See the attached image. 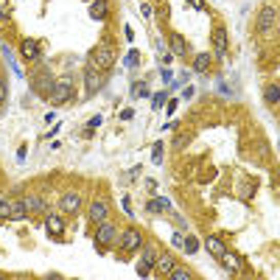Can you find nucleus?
I'll return each mask as SVG.
<instances>
[{
    "instance_id": "f257e3e1",
    "label": "nucleus",
    "mask_w": 280,
    "mask_h": 280,
    "mask_svg": "<svg viewBox=\"0 0 280 280\" xmlns=\"http://www.w3.org/2000/svg\"><path fill=\"white\" fill-rule=\"evenodd\" d=\"M112 62H115V51H112L110 45H95L93 53H90V70H98V73H106V70L112 68Z\"/></svg>"
},
{
    "instance_id": "f03ea898",
    "label": "nucleus",
    "mask_w": 280,
    "mask_h": 280,
    "mask_svg": "<svg viewBox=\"0 0 280 280\" xmlns=\"http://www.w3.org/2000/svg\"><path fill=\"white\" fill-rule=\"evenodd\" d=\"M118 241V227L112 222H98V230H95V247L98 249H106V247H112V244Z\"/></svg>"
},
{
    "instance_id": "7ed1b4c3",
    "label": "nucleus",
    "mask_w": 280,
    "mask_h": 280,
    "mask_svg": "<svg viewBox=\"0 0 280 280\" xmlns=\"http://www.w3.org/2000/svg\"><path fill=\"white\" fill-rule=\"evenodd\" d=\"M277 28V9L275 6H264L261 9V14H258V34H269V31H275Z\"/></svg>"
},
{
    "instance_id": "20e7f679",
    "label": "nucleus",
    "mask_w": 280,
    "mask_h": 280,
    "mask_svg": "<svg viewBox=\"0 0 280 280\" xmlns=\"http://www.w3.org/2000/svg\"><path fill=\"white\" fill-rule=\"evenodd\" d=\"M118 244H121L123 252H138V249L143 247V235H140V230H135V227L123 230V233L118 235Z\"/></svg>"
},
{
    "instance_id": "39448f33",
    "label": "nucleus",
    "mask_w": 280,
    "mask_h": 280,
    "mask_svg": "<svg viewBox=\"0 0 280 280\" xmlns=\"http://www.w3.org/2000/svg\"><path fill=\"white\" fill-rule=\"evenodd\" d=\"M70 95H73V84H70V79H59L56 84H53V90H51V104L53 106H62L64 101H70Z\"/></svg>"
},
{
    "instance_id": "423d86ee",
    "label": "nucleus",
    "mask_w": 280,
    "mask_h": 280,
    "mask_svg": "<svg viewBox=\"0 0 280 280\" xmlns=\"http://www.w3.org/2000/svg\"><path fill=\"white\" fill-rule=\"evenodd\" d=\"M53 84H56V81H53L48 73H37V76L31 79V90L37 93V95H42V98H45V95H51Z\"/></svg>"
},
{
    "instance_id": "0eeeda50",
    "label": "nucleus",
    "mask_w": 280,
    "mask_h": 280,
    "mask_svg": "<svg viewBox=\"0 0 280 280\" xmlns=\"http://www.w3.org/2000/svg\"><path fill=\"white\" fill-rule=\"evenodd\" d=\"M104 81H106V73H98V70H87V76H84V90L87 95H95L104 87Z\"/></svg>"
},
{
    "instance_id": "6e6552de",
    "label": "nucleus",
    "mask_w": 280,
    "mask_h": 280,
    "mask_svg": "<svg viewBox=\"0 0 280 280\" xmlns=\"http://www.w3.org/2000/svg\"><path fill=\"white\" fill-rule=\"evenodd\" d=\"M177 266V261H174V255H168V252H157V258H154V269H157V275H163V277H168V272Z\"/></svg>"
},
{
    "instance_id": "1a4fd4ad",
    "label": "nucleus",
    "mask_w": 280,
    "mask_h": 280,
    "mask_svg": "<svg viewBox=\"0 0 280 280\" xmlns=\"http://www.w3.org/2000/svg\"><path fill=\"white\" fill-rule=\"evenodd\" d=\"M219 261H222V266L230 272V275H238V272L244 269V266H241V258H238L235 252H230V249H224V255H222Z\"/></svg>"
},
{
    "instance_id": "9d476101",
    "label": "nucleus",
    "mask_w": 280,
    "mask_h": 280,
    "mask_svg": "<svg viewBox=\"0 0 280 280\" xmlns=\"http://www.w3.org/2000/svg\"><path fill=\"white\" fill-rule=\"evenodd\" d=\"M81 207V196L79 193H64L62 199H59V210L62 213H76Z\"/></svg>"
},
{
    "instance_id": "9b49d317",
    "label": "nucleus",
    "mask_w": 280,
    "mask_h": 280,
    "mask_svg": "<svg viewBox=\"0 0 280 280\" xmlns=\"http://www.w3.org/2000/svg\"><path fill=\"white\" fill-rule=\"evenodd\" d=\"M210 39H213V45H216V56L224 59V51H227V34H224V28H213Z\"/></svg>"
},
{
    "instance_id": "f8f14e48",
    "label": "nucleus",
    "mask_w": 280,
    "mask_h": 280,
    "mask_svg": "<svg viewBox=\"0 0 280 280\" xmlns=\"http://www.w3.org/2000/svg\"><path fill=\"white\" fill-rule=\"evenodd\" d=\"M110 14V0H90V17L93 20H106Z\"/></svg>"
},
{
    "instance_id": "ddd939ff",
    "label": "nucleus",
    "mask_w": 280,
    "mask_h": 280,
    "mask_svg": "<svg viewBox=\"0 0 280 280\" xmlns=\"http://www.w3.org/2000/svg\"><path fill=\"white\" fill-rule=\"evenodd\" d=\"M205 247H207V252H210L216 261L222 258V255H224V249H227V247H224V241H222L219 235H207V238H205Z\"/></svg>"
},
{
    "instance_id": "4468645a",
    "label": "nucleus",
    "mask_w": 280,
    "mask_h": 280,
    "mask_svg": "<svg viewBox=\"0 0 280 280\" xmlns=\"http://www.w3.org/2000/svg\"><path fill=\"white\" fill-rule=\"evenodd\" d=\"M106 213H110V205H106V202H90V222H95V224H98V222H104V219H106Z\"/></svg>"
},
{
    "instance_id": "2eb2a0df",
    "label": "nucleus",
    "mask_w": 280,
    "mask_h": 280,
    "mask_svg": "<svg viewBox=\"0 0 280 280\" xmlns=\"http://www.w3.org/2000/svg\"><path fill=\"white\" fill-rule=\"evenodd\" d=\"M20 56L23 59H39V42L37 39H23L20 42Z\"/></svg>"
},
{
    "instance_id": "dca6fc26",
    "label": "nucleus",
    "mask_w": 280,
    "mask_h": 280,
    "mask_svg": "<svg viewBox=\"0 0 280 280\" xmlns=\"http://www.w3.org/2000/svg\"><path fill=\"white\" fill-rule=\"evenodd\" d=\"M168 45H171V53H177V56H185L188 53V45H185V39H182L180 34H171Z\"/></svg>"
},
{
    "instance_id": "f3484780",
    "label": "nucleus",
    "mask_w": 280,
    "mask_h": 280,
    "mask_svg": "<svg viewBox=\"0 0 280 280\" xmlns=\"http://www.w3.org/2000/svg\"><path fill=\"white\" fill-rule=\"evenodd\" d=\"M45 230H48V233H51V235H62V230H64V222H62V219H59V216H48V219H45Z\"/></svg>"
},
{
    "instance_id": "a211bd4d",
    "label": "nucleus",
    "mask_w": 280,
    "mask_h": 280,
    "mask_svg": "<svg viewBox=\"0 0 280 280\" xmlns=\"http://www.w3.org/2000/svg\"><path fill=\"white\" fill-rule=\"evenodd\" d=\"M210 62H213L210 53H199V56L193 59V70H196V73H205V70L210 68Z\"/></svg>"
},
{
    "instance_id": "6ab92c4d",
    "label": "nucleus",
    "mask_w": 280,
    "mask_h": 280,
    "mask_svg": "<svg viewBox=\"0 0 280 280\" xmlns=\"http://www.w3.org/2000/svg\"><path fill=\"white\" fill-rule=\"evenodd\" d=\"M26 216H28L26 202H23V199H11V219H17V222H20V219H26Z\"/></svg>"
},
{
    "instance_id": "aec40b11",
    "label": "nucleus",
    "mask_w": 280,
    "mask_h": 280,
    "mask_svg": "<svg viewBox=\"0 0 280 280\" xmlns=\"http://www.w3.org/2000/svg\"><path fill=\"white\" fill-rule=\"evenodd\" d=\"M26 210L28 213H39V210H45V205H42V199H39V196H26Z\"/></svg>"
},
{
    "instance_id": "412c9836",
    "label": "nucleus",
    "mask_w": 280,
    "mask_h": 280,
    "mask_svg": "<svg viewBox=\"0 0 280 280\" xmlns=\"http://www.w3.org/2000/svg\"><path fill=\"white\" fill-rule=\"evenodd\" d=\"M168 277H171V280H190L193 275H190V272L185 269V266H174V269L168 272Z\"/></svg>"
},
{
    "instance_id": "4be33fe9",
    "label": "nucleus",
    "mask_w": 280,
    "mask_h": 280,
    "mask_svg": "<svg viewBox=\"0 0 280 280\" xmlns=\"http://www.w3.org/2000/svg\"><path fill=\"white\" fill-rule=\"evenodd\" d=\"M143 261H148V264H154V258H157V247L154 244H143Z\"/></svg>"
},
{
    "instance_id": "5701e85b",
    "label": "nucleus",
    "mask_w": 280,
    "mask_h": 280,
    "mask_svg": "<svg viewBox=\"0 0 280 280\" xmlns=\"http://www.w3.org/2000/svg\"><path fill=\"white\" fill-rule=\"evenodd\" d=\"M266 101H269L272 106H277V101H280V93H277V84H269L266 87Z\"/></svg>"
},
{
    "instance_id": "b1692460",
    "label": "nucleus",
    "mask_w": 280,
    "mask_h": 280,
    "mask_svg": "<svg viewBox=\"0 0 280 280\" xmlns=\"http://www.w3.org/2000/svg\"><path fill=\"white\" fill-rule=\"evenodd\" d=\"M152 269H154V264H148V261H140V264H138V275L140 277H148V275H152Z\"/></svg>"
},
{
    "instance_id": "393cba45",
    "label": "nucleus",
    "mask_w": 280,
    "mask_h": 280,
    "mask_svg": "<svg viewBox=\"0 0 280 280\" xmlns=\"http://www.w3.org/2000/svg\"><path fill=\"white\" fill-rule=\"evenodd\" d=\"M148 210H168V202H165V199H152V202H148Z\"/></svg>"
},
{
    "instance_id": "a878e982",
    "label": "nucleus",
    "mask_w": 280,
    "mask_h": 280,
    "mask_svg": "<svg viewBox=\"0 0 280 280\" xmlns=\"http://www.w3.org/2000/svg\"><path fill=\"white\" fill-rule=\"evenodd\" d=\"M182 249H185L188 255H193L196 249H199V241H196V238H185V244H182Z\"/></svg>"
},
{
    "instance_id": "bb28decb",
    "label": "nucleus",
    "mask_w": 280,
    "mask_h": 280,
    "mask_svg": "<svg viewBox=\"0 0 280 280\" xmlns=\"http://www.w3.org/2000/svg\"><path fill=\"white\" fill-rule=\"evenodd\" d=\"M0 219H11V202L0 199Z\"/></svg>"
},
{
    "instance_id": "cd10ccee",
    "label": "nucleus",
    "mask_w": 280,
    "mask_h": 280,
    "mask_svg": "<svg viewBox=\"0 0 280 280\" xmlns=\"http://www.w3.org/2000/svg\"><path fill=\"white\" fill-rule=\"evenodd\" d=\"M152 160H154V163H163V143H154V148H152Z\"/></svg>"
},
{
    "instance_id": "c85d7f7f",
    "label": "nucleus",
    "mask_w": 280,
    "mask_h": 280,
    "mask_svg": "<svg viewBox=\"0 0 280 280\" xmlns=\"http://www.w3.org/2000/svg\"><path fill=\"white\" fill-rule=\"evenodd\" d=\"M163 104H165V93H157V95L152 98V106H154V110H160Z\"/></svg>"
},
{
    "instance_id": "c756f323",
    "label": "nucleus",
    "mask_w": 280,
    "mask_h": 280,
    "mask_svg": "<svg viewBox=\"0 0 280 280\" xmlns=\"http://www.w3.org/2000/svg\"><path fill=\"white\" fill-rule=\"evenodd\" d=\"M132 90L138 93V95H148V90H146V84H143V81H138V84H135Z\"/></svg>"
},
{
    "instance_id": "7c9ffc66",
    "label": "nucleus",
    "mask_w": 280,
    "mask_h": 280,
    "mask_svg": "<svg viewBox=\"0 0 280 280\" xmlns=\"http://www.w3.org/2000/svg\"><path fill=\"white\" fill-rule=\"evenodd\" d=\"M3 101H6V81L0 79V104H3Z\"/></svg>"
},
{
    "instance_id": "2f4dec72",
    "label": "nucleus",
    "mask_w": 280,
    "mask_h": 280,
    "mask_svg": "<svg viewBox=\"0 0 280 280\" xmlns=\"http://www.w3.org/2000/svg\"><path fill=\"white\" fill-rule=\"evenodd\" d=\"M126 64H138V53H135V51L126 56Z\"/></svg>"
},
{
    "instance_id": "473e14b6",
    "label": "nucleus",
    "mask_w": 280,
    "mask_h": 280,
    "mask_svg": "<svg viewBox=\"0 0 280 280\" xmlns=\"http://www.w3.org/2000/svg\"><path fill=\"white\" fill-rule=\"evenodd\" d=\"M182 244H185V235L177 233V235H174V247H182Z\"/></svg>"
},
{
    "instance_id": "72a5a7b5",
    "label": "nucleus",
    "mask_w": 280,
    "mask_h": 280,
    "mask_svg": "<svg viewBox=\"0 0 280 280\" xmlns=\"http://www.w3.org/2000/svg\"><path fill=\"white\" fill-rule=\"evenodd\" d=\"M188 3L193 6V9H202V6H205V3H202V0H188Z\"/></svg>"
},
{
    "instance_id": "f704fd0d",
    "label": "nucleus",
    "mask_w": 280,
    "mask_h": 280,
    "mask_svg": "<svg viewBox=\"0 0 280 280\" xmlns=\"http://www.w3.org/2000/svg\"><path fill=\"white\" fill-rule=\"evenodd\" d=\"M0 20H6V11L3 9H0Z\"/></svg>"
}]
</instances>
